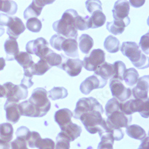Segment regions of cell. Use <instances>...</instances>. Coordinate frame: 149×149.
I'll list each match as a JSON object with an SVG mask.
<instances>
[{
	"instance_id": "6da1fadb",
	"label": "cell",
	"mask_w": 149,
	"mask_h": 149,
	"mask_svg": "<svg viewBox=\"0 0 149 149\" xmlns=\"http://www.w3.org/2000/svg\"><path fill=\"white\" fill-rule=\"evenodd\" d=\"M106 122L107 125L116 129L127 128L132 121V116L123 113L120 109V103L116 98H112L107 102L105 106Z\"/></svg>"
},
{
	"instance_id": "7a4b0ae2",
	"label": "cell",
	"mask_w": 149,
	"mask_h": 149,
	"mask_svg": "<svg viewBox=\"0 0 149 149\" xmlns=\"http://www.w3.org/2000/svg\"><path fill=\"white\" fill-rule=\"evenodd\" d=\"M78 15V12L73 9L66 10L61 19L54 22L53 24V30L64 38L77 40L78 33L74 26V21Z\"/></svg>"
},
{
	"instance_id": "3957f363",
	"label": "cell",
	"mask_w": 149,
	"mask_h": 149,
	"mask_svg": "<svg viewBox=\"0 0 149 149\" xmlns=\"http://www.w3.org/2000/svg\"><path fill=\"white\" fill-rule=\"evenodd\" d=\"M120 52L137 69H145L148 68V57L142 53L139 45L135 42H123L120 47Z\"/></svg>"
},
{
	"instance_id": "277c9868",
	"label": "cell",
	"mask_w": 149,
	"mask_h": 149,
	"mask_svg": "<svg viewBox=\"0 0 149 149\" xmlns=\"http://www.w3.org/2000/svg\"><path fill=\"white\" fill-rule=\"evenodd\" d=\"M102 115L99 111L93 110L82 115L79 119L89 133L94 134L98 132L100 135L104 132L106 128V120Z\"/></svg>"
},
{
	"instance_id": "5b68a950",
	"label": "cell",
	"mask_w": 149,
	"mask_h": 149,
	"mask_svg": "<svg viewBox=\"0 0 149 149\" xmlns=\"http://www.w3.org/2000/svg\"><path fill=\"white\" fill-rule=\"evenodd\" d=\"M28 100L35 106L38 118L45 116L50 110L51 103L48 98L47 92L44 88L38 87L33 90Z\"/></svg>"
},
{
	"instance_id": "8992f818",
	"label": "cell",
	"mask_w": 149,
	"mask_h": 149,
	"mask_svg": "<svg viewBox=\"0 0 149 149\" xmlns=\"http://www.w3.org/2000/svg\"><path fill=\"white\" fill-rule=\"evenodd\" d=\"M120 109L123 113L127 115H131L135 112H139L144 118L149 116L148 98L146 100H130L125 103H120Z\"/></svg>"
},
{
	"instance_id": "52a82bcc",
	"label": "cell",
	"mask_w": 149,
	"mask_h": 149,
	"mask_svg": "<svg viewBox=\"0 0 149 149\" xmlns=\"http://www.w3.org/2000/svg\"><path fill=\"white\" fill-rule=\"evenodd\" d=\"M93 110L99 111L102 114L104 113L102 105L96 98L93 97L81 98L77 103L76 107L73 111V117L76 119H79L82 115Z\"/></svg>"
},
{
	"instance_id": "ba28073f",
	"label": "cell",
	"mask_w": 149,
	"mask_h": 149,
	"mask_svg": "<svg viewBox=\"0 0 149 149\" xmlns=\"http://www.w3.org/2000/svg\"><path fill=\"white\" fill-rule=\"evenodd\" d=\"M5 89V97L7 101L19 103L22 100H24L28 97V91L17 85H15L10 82L3 85Z\"/></svg>"
},
{
	"instance_id": "9c48e42d",
	"label": "cell",
	"mask_w": 149,
	"mask_h": 149,
	"mask_svg": "<svg viewBox=\"0 0 149 149\" xmlns=\"http://www.w3.org/2000/svg\"><path fill=\"white\" fill-rule=\"evenodd\" d=\"M106 54L102 49H94L90 56L84 58L83 67L88 71L94 72L98 66L105 62Z\"/></svg>"
},
{
	"instance_id": "30bf717a",
	"label": "cell",
	"mask_w": 149,
	"mask_h": 149,
	"mask_svg": "<svg viewBox=\"0 0 149 149\" xmlns=\"http://www.w3.org/2000/svg\"><path fill=\"white\" fill-rule=\"evenodd\" d=\"M48 47V42L42 37L29 41L26 45V50L30 54H35L43 58L50 51Z\"/></svg>"
},
{
	"instance_id": "8fae6325",
	"label": "cell",
	"mask_w": 149,
	"mask_h": 149,
	"mask_svg": "<svg viewBox=\"0 0 149 149\" xmlns=\"http://www.w3.org/2000/svg\"><path fill=\"white\" fill-rule=\"evenodd\" d=\"M107 83V81L96 74H93L86 78L81 84L79 89L82 94L88 95L94 89L103 88L106 85Z\"/></svg>"
},
{
	"instance_id": "7c38bea8",
	"label": "cell",
	"mask_w": 149,
	"mask_h": 149,
	"mask_svg": "<svg viewBox=\"0 0 149 149\" xmlns=\"http://www.w3.org/2000/svg\"><path fill=\"white\" fill-rule=\"evenodd\" d=\"M109 86L111 94L117 100L122 102H125L131 95V90L129 88H126L121 81L118 79H111Z\"/></svg>"
},
{
	"instance_id": "4fadbf2b",
	"label": "cell",
	"mask_w": 149,
	"mask_h": 149,
	"mask_svg": "<svg viewBox=\"0 0 149 149\" xmlns=\"http://www.w3.org/2000/svg\"><path fill=\"white\" fill-rule=\"evenodd\" d=\"M63 63L60 69L65 70L71 77H75L80 74L83 67V61L79 58H69L63 54Z\"/></svg>"
},
{
	"instance_id": "5bb4252c",
	"label": "cell",
	"mask_w": 149,
	"mask_h": 149,
	"mask_svg": "<svg viewBox=\"0 0 149 149\" xmlns=\"http://www.w3.org/2000/svg\"><path fill=\"white\" fill-rule=\"evenodd\" d=\"M130 10V3L128 1H116L112 10L114 20L131 22L128 16Z\"/></svg>"
},
{
	"instance_id": "9a60e30c",
	"label": "cell",
	"mask_w": 149,
	"mask_h": 149,
	"mask_svg": "<svg viewBox=\"0 0 149 149\" xmlns=\"http://www.w3.org/2000/svg\"><path fill=\"white\" fill-rule=\"evenodd\" d=\"M25 29V26L20 18L10 17L7 30V33L10 38L16 40Z\"/></svg>"
},
{
	"instance_id": "2e32d148",
	"label": "cell",
	"mask_w": 149,
	"mask_h": 149,
	"mask_svg": "<svg viewBox=\"0 0 149 149\" xmlns=\"http://www.w3.org/2000/svg\"><path fill=\"white\" fill-rule=\"evenodd\" d=\"M148 75L143 76L139 78L136 85L131 91L134 97L139 100L148 99Z\"/></svg>"
},
{
	"instance_id": "e0dca14e",
	"label": "cell",
	"mask_w": 149,
	"mask_h": 149,
	"mask_svg": "<svg viewBox=\"0 0 149 149\" xmlns=\"http://www.w3.org/2000/svg\"><path fill=\"white\" fill-rule=\"evenodd\" d=\"M54 1H33L26 8L23 13V17L25 20L31 18H37L40 16L43 7L47 4H50Z\"/></svg>"
},
{
	"instance_id": "ac0fdd59",
	"label": "cell",
	"mask_w": 149,
	"mask_h": 149,
	"mask_svg": "<svg viewBox=\"0 0 149 149\" xmlns=\"http://www.w3.org/2000/svg\"><path fill=\"white\" fill-rule=\"evenodd\" d=\"M4 108L6 112L7 120L13 124L16 123L19 120L21 116L19 109V103H15L7 100Z\"/></svg>"
},
{
	"instance_id": "d6986e66",
	"label": "cell",
	"mask_w": 149,
	"mask_h": 149,
	"mask_svg": "<svg viewBox=\"0 0 149 149\" xmlns=\"http://www.w3.org/2000/svg\"><path fill=\"white\" fill-rule=\"evenodd\" d=\"M61 133L70 140V141H73L80 136L82 132V128L76 123L70 122L66 125L60 128Z\"/></svg>"
},
{
	"instance_id": "ffe728a7",
	"label": "cell",
	"mask_w": 149,
	"mask_h": 149,
	"mask_svg": "<svg viewBox=\"0 0 149 149\" xmlns=\"http://www.w3.org/2000/svg\"><path fill=\"white\" fill-rule=\"evenodd\" d=\"M61 50L66 56L70 57L77 58L79 57L77 41L73 38H66L61 44Z\"/></svg>"
},
{
	"instance_id": "44dd1931",
	"label": "cell",
	"mask_w": 149,
	"mask_h": 149,
	"mask_svg": "<svg viewBox=\"0 0 149 149\" xmlns=\"http://www.w3.org/2000/svg\"><path fill=\"white\" fill-rule=\"evenodd\" d=\"M4 47L7 54L6 60L12 61L15 60L16 56L20 52L17 41L15 39L9 38L5 41Z\"/></svg>"
},
{
	"instance_id": "7402d4cb",
	"label": "cell",
	"mask_w": 149,
	"mask_h": 149,
	"mask_svg": "<svg viewBox=\"0 0 149 149\" xmlns=\"http://www.w3.org/2000/svg\"><path fill=\"white\" fill-rule=\"evenodd\" d=\"M73 113L68 109H61L57 110L54 115L55 122L58 124L60 128L63 127L72 122Z\"/></svg>"
},
{
	"instance_id": "603a6c76",
	"label": "cell",
	"mask_w": 149,
	"mask_h": 149,
	"mask_svg": "<svg viewBox=\"0 0 149 149\" xmlns=\"http://www.w3.org/2000/svg\"><path fill=\"white\" fill-rule=\"evenodd\" d=\"M131 22L123 20H113V22H107L106 29L111 33L115 35H121L126 27H127Z\"/></svg>"
},
{
	"instance_id": "cb8c5ba5",
	"label": "cell",
	"mask_w": 149,
	"mask_h": 149,
	"mask_svg": "<svg viewBox=\"0 0 149 149\" xmlns=\"http://www.w3.org/2000/svg\"><path fill=\"white\" fill-rule=\"evenodd\" d=\"M94 74L99 76L102 78L107 81L109 79H112L114 76V70L113 64L104 62L94 71Z\"/></svg>"
},
{
	"instance_id": "d4e9b609",
	"label": "cell",
	"mask_w": 149,
	"mask_h": 149,
	"mask_svg": "<svg viewBox=\"0 0 149 149\" xmlns=\"http://www.w3.org/2000/svg\"><path fill=\"white\" fill-rule=\"evenodd\" d=\"M14 130L11 124L3 123L0 125V142L10 143L13 137Z\"/></svg>"
},
{
	"instance_id": "484cf974",
	"label": "cell",
	"mask_w": 149,
	"mask_h": 149,
	"mask_svg": "<svg viewBox=\"0 0 149 149\" xmlns=\"http://www.w3.org/2000/svg\"><path fill=\"white\" fill-rule=\"evenodd\" d=\"M106 20V17L103 11L97 10L90 17L89 27L91 29L100 28L104 25Z\"/></svg>"
},
{
	"instance_id": "4316f807",
	"label": "cell",
	"mask_w": 149,
	"mask_h": 149,
	"mask_svg": "<svg viewBox=\"0 0 149 149\" xmlns=\"http://www.w3.org/2000/svg\"><path fill=\"white\" fill-rule=\"evenodd\" d=\"M19 109L21 116L38 118V113L35 106L29 100L24 101L19 104Z\"/></svg>"
},
{
	"instance_id": "83f0119b",
	"label": "cell",
	"mask_w": 149,
	"mask_h": 149,
	"mask_svg": "<svg viewBox=\"0 0 149 149\" xmlns=\"http://www.w3.org/2000/svg\"><path fill=\"white\" fill-rule=\"evenodd\" d=\"M15 60L23 68V70H30L35 64L32 56L27 52H19Z\"/></svg>"
},
{
	"instance_id": "f1b7e54d",
	"label": "cell",
	"mask_w": 149,
	"mask_h": 149,
	"mask_svg": "<svg viewBox=\"0 0 149 149\" xmlns=\"http://www.w3.org/2000/svg\"><path fill=\"white\" fill-rule=\"evenodd\" d=\"M126 133L131 138L135 140H143L146 137L145 130L140 126L135 124L128 126L126 128Z\"/></svg>"
},
{
	"instance_id": "f546056e",
	"label": "cell",
	"mask_w": 149,
	"mask_h": 149,
	"mask_svg": "<svg viewBox=\"0 0 149 149\" xmlns=\"http://www.w3.org/2000/svg\"><path fill=\"white\" fill-rule=\"evenodd\" d=\"M94 45V40L88 34H82L79 39V47L80 50L84 54L89 53Z\"/></svg>"
},
{
	"instance_id": "4dcf8cb0",
	"label": "cell",
	"mask_w": 149,
	"mask_h": 149,
	"mask_svg": "<svg viewBox=\"0 0 149 149\" xmlns=\"http://www.w3.org/2000/svg\"><path fill=\"white\" fill-rule=\"evenodd\" d=\"M104 47L109 53H116L119 50L120 41L115 36L109 35L104 41Z\"/></svg>"
},
{
	"instance_id": "1f68e13d",
	"label": "cell",
	"mask_w": 149,
	"mask_h": 149,
	"mask_svg": "<svg viewBox=\"0 0 149 149\" xmlns=\"http://www.w3.org/2000/svg\"><path fill=\"white\" fill-rule=\"evenodd\" d=\"M44 59L49 66L52 68L53 66H57L60 68L62 63H63V56L62 54H58L54 53L53 50L50 49L47 54L42 58Z\"/></svg>"
},
{
	"instance_id": "d6a6232c",
	"label": "cell",
	"mask_w": 149,
	"mask_h": 149,
	"mask_svg": "<svg viewBox=\"0 0 149 149\" xmlns=\"http://www.w3.org/2000/svg\"><path fill=\"white\" fill-rule=\"evenodd\" d=\"M48 97L52 100H57L60 99H63L68 97V91L63 86H55L48 93Z\"/></svg>"
},
{
	"instance_id": "836d02e7",
	"label": "cell",
	"mask_w": 149,
	"mask_h": 149,
	"mask_svg": "<svg viewBox=\"0 0 149 149\" xmlns=\"http://www.w3.org/2000/svg\"><path fill=\"white\" fill-rule=\"evenodd\" d=\"M17 5L14 1L0 0V11L8 15H14L17 13Z\"/></svg>"
},
{
	"instance_id": "e575fe53",
	"label": "cell",
	"mask_w": 149,
	"mask_h": 149,
	"mask_svg": "<svg viewBox=\"0 0 149 149\" xmlns=\"http://www.w3.org/2000/svg\"><path fill=\"white\" fill-rule=\"evenodd\" d=\"M139 78V74L135 69L130 68L127 69L123 76V80L127 85L132 86L135 85Z\"/></svg>"
},
{
	"instance_id": "d590c367",
	"label": "cell",
	"mask_w": 149,
	"mask_h": 149,
	"mask_svg": "<svg viewBox=\"0 0 149 149\" xmlns=\"http://www.w3.org/2000/svg\"><path fill=\"white\" fill-rule=\"evenodd\" d=\"M52 68L47 62L42 58L40 59L38 63H35L32 67V73L33 75L41 76Z\"/></svg>"
},
{
	"instance_id": "8d00e7d4",
	"label": "cell",
	"mask_w": 149,
	"mask_h": 149,
	"mask_svg": "<svg viewBox=\"0 0 149 149\" xmlns=\"http://www.w3.org/2000/svg\"><path fill=\"white\" fill-rule=\"evenodd\" d=\"M114 76L112 79H118L120 81L123 80V76L127 70L126 65L122 61H116L113 64Z\"/></svg>"
},
{
	"instance_id": "74e56055",
	"label": "cell",
	"mask_w": 149,
	"mask_h": 149,
	"mask_svg": "<svg viewBox=\"0 0 149 149\" xmlns=\"http://www.w3.org/2000/svg\"><path fill=\"white\" fill-rule=\"evenodd\" d=\"M89 20L90 16H85V17H82L78 15L76 17L75 21H74V26H75L76 29L77 31L88 30L90 28Z\"/></svg>"
},
{
	"instance_id": "f35d334b",
	"label": "cell",
	"mask_w": 149,
	"mask_h": 149,
	"mask_svg": "<svg viewBox=\"0 0 149 149\" xmlns=\"http://www.w3.org/2000/svg\"><path fill=\"white\" fill-rule=\"evenodd\" d=\"M42 27V24L41 21L37 18H31L26 22V28L31 32L34 33L40 32Z\"/></svg>"
},
{
	"instance_id": "ab89813d",
	"label": "cell",
	"mask_w": 149,
	"mask_h": 149,
	"mask_svg": "<svg viewBox=\"0 0 149 149\" xmlns=\"http://www.w3.org/2000/svg\"><path fill=\"white\" fill-rule=\"evenodd\" d=\"M70 140L60 132L56 136V145L55 149H70Z\"/></svg>"
},
{
	"instance_id": "60d3db41",
	"label": "cell",
	"mask_w": 149,
	"mask_h": 149,
	"mask_svg": "<svg viewBox=\"0 0 149 149\" xmlns=\"http://www.w3.org/2000/svg\"><path fill=\"white\" fill-rule=\"evenodd\" d=\"M35 148L38 149H55V143L50 139H40L36 144Z\"/></svg>"
},
{
	"instance_id": "b9f144b4",
	"label": "cell",
	"mask_w": 149,
	"mask_h": 149,
	"mask_svg": "<svg viewBox=\"0 0 149 149\" xmlns=\"http://www.w3.org/2000/svg\"><path fill=\"white\" fill-rule=\"evenodd\" d=\"M86 8L90 14H93L94 11L97 10L103 11L102 2L98 0H95V1H86L85 3Z\"/></svg>"
},
{
	"instance_id": "7bdbcfd3",
	"label": "cell",
	"mask_w": 149,
	"mask_h": 149,
	"mask_svg": "<svg viewBox=\"0 0 149 149\" xmlns=\"http://www.w3.org/2000/svg\"><path fill=\"white\" fill-rule=\"evenodd\" d=\"M65 38L60 35H54L49 40L52 47L58 51H61V44L65 40Z\"/></svg>"
},
{
	"instance_id": "ee69618b",
	"label": "cell",
	"mask_w": 149,
	"mask_h": 149,
	"mask_svg": "<svg viewBox=\"0 0 149 149\" xmlns=\"http://www.w3.org/2000/svg\"><path fill=\"white\" fill-rule=\"evenodd\" d=\"M41 138V135L38 132L32 131L31 132L26 141L31 148H35L37 142Z\"/></svg>"
},
{
	"instance_id": "f6af8a7d",
	"label": "cell",
	"mask_w": 149,
	"mask_h": 149,
	"mask_svg": "<svg viewBox=\"0 0 149 149\" xmlns=\"http://www.w3.org/2000/svg\"><path fill=\"white\" fill-rule=\"evenodd\" d=\"M149 33L147 32L146 34L141 36L139 47L141 48V50L146 54H149Z\"/></svg>"
},
{
	"instance_id": "bcb514c9",
	"label": "cell",
	"mask_w": 149,
	"mask_h": 149,
	"mask_svg": "<svg viewBox=\"0 0 149 149\" xmlns=\"http://www.w3.org/2000/svg\"><path fill=\"white\" fill-rule=\"evenodd\" d=\"M11 149H28L27 147V143L26 140L17 138L11 143Z\"/></svg>"
},
{
	"instance_id": "7dc6e473",
	"label": "cell",
	"mask_w": 149,
	"mask_h": 149,
	"mask_svg": "<svg viewBox=\"0 0 149 149\" xmlns=\"http://www.w3.org/2000/svg\"><path fill=\"white\" fill-rule=\"evenodd\" d=\"M31 132V131H30L29 129L28 128L26 127L22 126L17 128L16 132V135L17 136V138H20L24 140H26Z\"/></svg>"
},
{
	"instance_id": "c3c4849f",
	"label": "cell",
	"mask_w": 149,
	"mask_h": 149,
	"mask_svg": "<svg viewBox=\"0 0 149 149\" xmlns=\"http://www.w3.org/2000/svg\"><path fill=\"white\" fill-rule=\"evenodd\" d=\"M31 78L24 76L23 78L22 79L21 83L20 84V86L23 87V88L28 90V88H30L33 85V82H32Z\"/></svg>"
},
{
	"instance_id": "681fc988",
	"label": "cell",
	"mask_w": 149,
	"mask_h": 149,
	"mask_svg": "<svg viewBox=\"0 0 149 149\" xmlns=\"http://www.w3.org/2000/svg\"><path fill=\"white\" fill-rule=\"evenodd\" d=\"M10 19V16L6 14L0 13V26H7Z\"/></svg>"
},
{
	"instance_id": "f907efd6",
	"label": "cell",
	"mask_w": 149,
	"mask_h": 149,
	"mask_svg": "<svg viewBox=\"0 0 149 149\" xmlns=\"http://www.w3.org/2000/svg\"><path fill=\"white\" fill-rule=\"evenodd\" d=\"M148 141H149L148 136L145 137L143 140H141V143L138 149H148V147H149Z\"/></svg>"
},
{
	"instance_id": "816d5d0a",
	"label": "cell",
	"mask_w": 149,
	"mask_h": 149,
	"mask_svg": "<svg viewBox=\"0 0 149 149\" xmlns=\"http://www.w3.org/2000/svg\"><path fill=\"white\" fill-rule=\"evenodd\" d=\"M128 2L132 7L135 8L140 7L145 3V1H130Z\"/></svg>"
},
{
	"instance_id": "f5cc1de1",
	"label": "cell",
	"mask_w": 149,
	"mask_h": 149,
	"mask_svg": "<svg viewBox=\"0 0 149 149\" xmlns=\"http://www.w3.org/2000/svg\"><path fill=\"white\" fill-rule=\"evenodd\" d=\"M6 66V60L3 57H0V71L4 69Z\"/></svg>"
},
{
	"instance_id": "db71d44e",
	"label": "cell",
	"mask_w": 149,
	"mask_h": 149,
	"mask_svg": "<svg viewBox=\"0 0 149 149\" xmlns=\"http://www.w3.org/2000/svg\"><path fill=\"white\" fill-rule=\"evenodd\" d=\"M10 144L0 142V149H10Z\"/></svg>"
},
{
	"instance_id": "11a10c76",
	"label": "cell",
	"mask_w": 149,
	"mask_h": 149,
	"mask_svg": "<svg viewBox=\"0 0 149 149\" xmlns=\"http://www.w3.org/2000/svg\"><path fill=\"white\" fill-rule=\"evenodd\" d=\"M5 97V89L3 85H0V98Z\"/></svg>"
},
{
	"instance_id": "9f6ffc18",
	"label": "cell",
	"mask_w": 149,
	"mask_h": 149,
	"mask_svg": "<svg viewBox=\"0 0 149 149\" xmlns=\"http://www.w3.org/2000/svg\"><path fill=\"white\" fill-rule=\"evenodd\" d=\"M4 32H5L4 28H3L1 26H0V37H1L4 33Z\"/></svg>"
}]
</instances>
